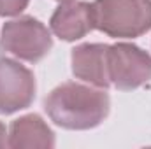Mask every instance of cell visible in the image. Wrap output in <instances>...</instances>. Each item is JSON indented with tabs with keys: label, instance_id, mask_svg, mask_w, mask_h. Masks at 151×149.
<instances>
[{
	"label": "cell",
	"instance_id": "1",
	"mask_svg": "<svg viewBox=\"0 0 151 149\" xmlns=\"http://www.w3.org/2000/svg\"><path fill=\"white\" fill-rule=\"evenodd\" d=\"M51 121L69 130H88L100 125L109 112V97L100 90L65 82L46 98Z\"/></svg>",
	"mask_w": 151,
	"mask_h": 149
},
{
	"label": "cell",
	"instance_id": "2",
	"mask_svg": "<svg viewBox=\"0 0 151 149\" xmlns=\"http://www.w3.org/2000/svg\"><path fill=\"white\" fill-rule=\"evenodd\" d=\"M95 28L109 37L134 39L151 28V0H95Z\"/></svg>",
	"mask_w": 151,
	"mask_h": 149
},
{
	"label": "cell",
	"instance_id": "3",
	"mask_svg": "<svg viewBox=\"0 0 151 149\" xmlns=\"http://www.w3.org/2000/svg\"><path fill=\"white\" fill-rule=\"evenodd\" d=\"M53 46L49 30L34 18H19L5 23L0 47L16 58L35 63L42 60Z\"/></svg>",
	"mask_w": 151,
	"mask_h": 149
},
{
	"label": "cell",
	"instance_id": "4",
	"mask_svg": "<svg viewBox=\"0 0 151 149\" xmlns=\"http://www.w3.org/2000/svg\"><path fill=\"white\" fill-rule=\"evenodd\" d=\"M109 79L118 90H135L151 81V56L130 44L107 47Z\"/></svg>",
	"mask_w": 151,
	"mask_h": 149
},
{
	"label": "cell",
	"instance_id": "5",
	"mask_svg": "<svg viewBox=\"0 0 151 149\" xmlns=\"http://www.w3.org/2000/svg\"><path fill=\"white\" fill-rule=\"evenodd\" d=\"M35 97L34 74L21 63L0 56V112H12L25 109Z\"/></svg>",
	"mask_w": 151,
	"mask_h": 149
},
{
	"label": "cell",
	"instance_id": "6",
	"mask_svg": "<svg viewBox=\"0 0 151 149\" xmlns=\"http://www.w3.org/2000/svg\"><path fill=\"white\" fill-rule=\"evenodd\" d=\"M107 47L106 44H83L72 51V70L81 81H86L99 88L111 84L107 67Z\"/></svg>",
	"mask_w": 151,
	"mask_h": 149
},
{
	"label": "cell",
	"instance_id": "7",
	"mask_svg": "<svg viewBox=\"0 0 151 149\" xmlns=\"http://www.w3.org/2000/svg\"><path fill=\"white\" fill-rule=\"evenodd\" d=\"M93 28V11L84 2H63L51 16V30L63 40H77Z\"/></svg>",
	"mask_w": 151,
	"mask_h": 149
},
{
	"label": "cell",
	"instance_id": "8",
	"mask_svg": "<svg viewBox=\"0 0 151 149\" xmlns=\"http://www.w3.org/2000/svg\"><path fill=\"white\" fill-rule=\"evenodd\" d=\"M9 148H53L55 137L47 125L35 114L16 119L11 125Z\"/></svg>",
	"mask_w": 151,
	"mask_h": 149
},
{
	"label": "cell",
	"instance_id": "9",
	"mask_svg": "<svg viewBox=\"0 0 151 149\" xmlns=\"http://www.w3.org/2000/svg\"><path fill=\"white\" fill-rule=\"evenodd\" d=\"M30 0H0V14L2 16H14L19 14Z\"/></svg>",
	"mask_w": 151,
	"mask_h": 149
},
{
	"label": "cell",
	"instance_id": "10",
	"mask_svg": "<svg viewBox=\"0 0 151 149\" xmlns=\"http://www.w3.org/2000/svg\"><path fill=\"white\" fill-rule=\"evenodd\" d=\"M7 146V140H5V126L0 123V148Z\"/></svg>",
	"mask_w": 151,
	"mask_h": 149
},
{
	"label": "cell",
	"instance_id": "11",
	"mask_svg": "<svg viewBox=\"0 0 151 149\" xmlns=\"http://www.w3.org/2000/svg\"><path fill=\"white\" fill-rule=\"evenodd\" d=\"M60 2H70V0H60Z\"/></svg>",
	"mask_w": 151,
	"mask_h": 149
}]
</instances>
